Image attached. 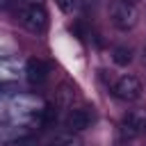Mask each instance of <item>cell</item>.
I'll list each match as a JSON object with an SVG mask.
<instances>
[{
    "label": "cell",
    "instance_id": "277c9868",
    "mask_svg": "<svg viewBox=\"0 0 146 146\" xmlns=\"http://www.w3.org/2000/svg\"><path fill=\"white\" fill-rule=\"evenodd\" d=\"M144 130H146V110H128L119 123L116 137L135 141L139 135H144Z\"/></svg>",
    "mask_w": 146,
    "mask_h": 146
},
{
    "label": "cell",
    "instance_id": "9c48e42d",
    "mask_svg": "<svg viewBox=\"0 0 146 146\" xmlns=\"http://www.w3.org/2000/svg\"><path fill=\"white\" fill-rule=\"evenodd\" d=\"M112 62L116 66H128L132 62V48L130 46H114L112 50Z\"/></svg>",
    "mask_w": 146,
    "mask_h": 146
},
{
    "label": "cell",
    "instance_id": "8fae6325",
    "mask_svg": "<svg viewBox=\"0 0 146 146\" xmlns=\"http://www.w3.org/2000/svg\"><path fill=\"white\" fill-rule=\"evenodd\" d=\"M55 5L64 14H73V9H75V0H55Z\"/></svg>",
    "mask_w": 146,
    "mask_h": 146
},
{
    "label": "cell",
    "instance_id": "ba28073f",
    "mask_svg": "<svg viewBox=\"0 0 146 146\" xmlns=\"http://www.w3.org/2000/svg\"><path fill=\"white\" fill-rule=\"evenodd\" d=\"M43 146H82V139L75 135V132H68V130H59L55 132Z\"/></svg>",
    "mask_w": 146,
    "mask_h": 146
},
{
    "label": "cell",
    "instance_id": "3957f363",
    "mask_svg": "<svg viewBox=\"0 0 146 146\" xmlns=\"http://www.w3.org/2000/svg\"><path fill=\"white\" fill-rule=\"evenodd\" d=\"M141 94H144V84H141V80H139L137 75H132V73L121 75V78L112 84V96H114L116 100H121V103H137V100L141 98Z\"/></svg>",
    "mask_w": 146,
    "mask_h": 146
},
{
    "label": "cell",
    "instance_id": "2e32d148",
    "mask_svg": "<svg viewBox=\"0 0 146 146\" xmlns=\"http://www.w3.org/2000/svg\"><path fill=\"white\" fill-rule=\"evenodd\" d=\"M121 2H128V5H137L139 0H121Z\"/></svg>",
    "mask_w": 146,
    "mask_h": 146
},
{
    "label": "cell",
    "instance_id": "7a4b0ae2",
    "mask_svg": "<svg viewBox=\"0 0 146 146\" xmlns=\"http://www.w3.org/2000/svg\"><path fill=\"white\" fill-rule=\"evenodd\" d=\"M16 16L18 23L32 34H43L48 30V11L43 9V5H21Z\"/></svg>",
    "mask_w": 146,
    "mask_h": 146
},
{
    "label": "cell",
    "instance_id": "5bb4252c",
    "mask_svg": "<svg viewBox=\"0 0 146 146\" xmlns=\"http://www.w3.org/2000/svg\"><path fill=\"white\" fill-rule=\"evenodd\" d=\"M82 2H84V5H87V7H94V5H96V2H98V0H82Z\"/></svg>",
    "mask_w": 146,
    "mask_h": 146
},
{
    "label": "cell",
    "instance_id": "5b68a950",
    "mask_svg": "<svg viewBox=\"0 0 146 146\" xmlns=\"http://www.w3.org/2000/svg\"><path fill=\"white\" fill-rule=\"evenodd\" d=\"M91 121H94L91 107H73V110H68V114L64 119V125H66L68 132H75L78 135V132H84L91 125Z\"/></svg>",
    "mask_w": 146,
    "mask_h": 146
},
{
    "label": "cell",
    "instance_id": "30bf717a",
    "mask_svg": "<svg viewBox=\"0 0 146 146\" xmlns=\"http://www.w3.org/2000/svg\"><path fill=\"white\" fill-rule=\"evenodd\" d=\"M55 121H57V110L52 105H46V110H43V125H50Z\"/></svg>",
    "mask_w": 146,
    "mask_h": 146
},
{
    "label": "cell",
    "instance_id": "4fadbf2b",
    "mask_svg": "<svg viewBox=\"0 0 146 146\" xmlns=\"http://www.w3.org/2000/svg\"><path fill=\"white\" fill-rule=\"evenodd\" d=\"M21 5H43L46 0H18Z\"/></svg>",
    "mask_w": 146,
    "mask_h": 146
},
{
    "label": "cell",
    "instance_id": "7c38bea8",
    "mask_svg": "<svg viewBox=\"0 0 146 146\" xmlns=\"http://www.w3.org/2000/svg\"><path fill=\"white\" fill-rule=\"evenodd\" d=\"M130 144H132V141H128V139H121V137H116L112 146H130Z\"/></svg>",
    "mask_w": 146,
    "mask_h": 146
},
{
    "label": "cell",
    "instance_id": "9a60e30c",
    "mask_svg": "<svg viewBox=\"0 0 146 146\" xmlns=\"http://www.w3.org/2000/svg\"><path fill=\"white\" fill-rule=\"evenodd\" d=\"M141 62H144V66H146V46H144V50H141Z\"/></svg>",
    "mask_w": 146,
    "mask_h": 146
},
{
    "label": "cell",
    "instance_id": "8992f818",
    "mask_svg": "<svg viewBox=\"0 0 146 146\" xmlns=\"http://www.w3.org/2000/svg\"><path fill=\"white\" fill-rule=\"evenodd\" d=\"M48 75H50V66L43 59H39V57H30L27 59V64H25V78H27L30 84L39 87V84H43L48 80Z\"/></svg>",
    "mask_w": 146,
    "mask_h": 146
},
{
    "label": "cell",
    "instance_id": "6da1fadb",
    "mask_svg": "<svg viewBox=\"0 0 146 146\" xmlns=\"http://www.w3.org/2000/svg\"><path fill=\"white\" fill-rule=\"evenodd\" d=\"M110 23L119 32H130L139 23V9H137V5H128V2L114 0L110 5Z\"/></svg>",
    "mask_w": 146,
    "mask_h": 146
},
{
    "label": "cell",
    "instance_id": "52a82bcc",
    "mask_svg": "<svg viewBox=\"0 0 146 146\" xmlns=\"http://www.w3.org/2000/svg\"><path fill=\"white\" fill-rule=\"evenodd\" d=\"M75 98H78L75 87H73L68 80H64V82L57 87V94H55V107H59V110H71L73 103H75Z\"/></svg>",
    "mask_w": 146,
    "mask_h": 146
},
{
    "label": "cell",
    "instance_id": "e0dca14e",
    "mask_svg": "<svg viewBox=\"0 0 146 146\" xmlns=\"http://www.w3.org/2000/svg\"><path fill=\"white\" fill-rule=\"evenodd\" d=\"M144 135H146V130H144Z\"/></svg>",
    "mask_w": 146,
    "mask_h": 146
}]
</instances>
